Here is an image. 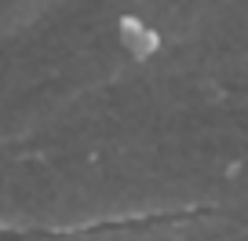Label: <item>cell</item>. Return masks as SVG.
<instances>
[{
	"instance_id": "6da1fadb",
	"label": "cell",
	"mask_w": 248,
	"mask_h": 241,
	"mask_svg": "<svg viewBox=\"0 0 248 241\" xmlns=\"http://www.w3.org/2000/svg\"><path fill=\"white\" fill-rule=\"evenodd\" d=\"M121 44L132 59H146V55L157 51V33L150 30V26L128 18V22H121Z\"/></svg>"
}]
</instances>
